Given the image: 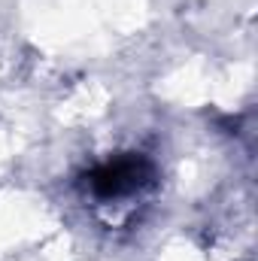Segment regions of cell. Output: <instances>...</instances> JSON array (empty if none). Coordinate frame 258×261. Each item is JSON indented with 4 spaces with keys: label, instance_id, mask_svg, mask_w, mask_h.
I'll return each mask as SVG.
<instances>
[{
    "label": "cell",
    "instance_id": "1",
    "mask_svg": "<svg viewBox=\"0 0 258 261\" xmlns=\"http://www.w3.org/2000/svg\"><path fill=\"white\" fill-rule=\"evenodd\" d=\"M152 167L143 158H119V161H107L91 173V189L104 197H119L137 192L143 182H149Z\"/></svg>",
    "mask_w": 258,
    "mask_h": 261
}]
</instances>
